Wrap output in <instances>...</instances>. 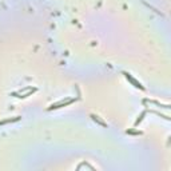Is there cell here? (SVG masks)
Here are the masks:
<instances>
[{
  "label": "cell",
  "mask_w": 171,
  "mask_h": 171,
  "mask_svg": "<svg viewBox=\"0 0 171 171\" xmlns=\"http://www.w3.org/2000/svg\"><path fill=\"white\" fill-rule=\"evenodd\" d=\"M72 102H74V99H68V100H62V102H59V103H56V104H52L49 108H59V107H62V106H67V104L72 103Z\"/></svg>",
  "instance_id": "cell-1"
},
{
  "label": "cell",
  "mask_w": 171,
  "mask_h": 171,
  "mask_svg": "<svg viewBox=\"0 0 171 171\" xmlns=\"http://www.w3.org/2000/svg\"><path fill=\"white\" fill-rule=\"evenodd\" d=\"M127 76V79H130V80H131V82L134 83V84H135V87H139V88H142V86H141V83H138V82H136V80L135 79H132V78L131 76H130V75H126Z\"/></svg>",
  "instance_id": "cell-2"
}]
</instances>
